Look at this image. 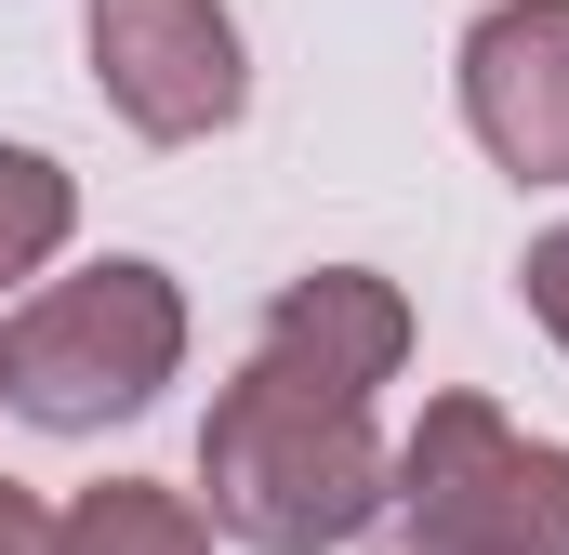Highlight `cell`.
Listing matches in <instances>:
<instances>
[{"label":"cell","mask_w":569,"mask_h":555,"mask_svg":"<svg viewBox=\"0 0 569 555\" xmlns=\"http://www.w3.org/2000/svg\"><path fill=\"white\" fill-rule=\"evenodd\" d=\"M212 543H252V555H345L358 529H385L398 503V450L371 436L358 397H318L291 371H239L212 423H199V490Z\"/></svg>","instance_id":"1"},{"label":"cell","mask_w":569,"mask_h":555,"mask_svg":"<svg viewBox=\"0 0 569 555\" xmlns=\"http://www.w3.org/2000/svg\"><path fill=\"white\" fill-rule=\"evenodd\" d=\"M172 371H186V291L146 252L40 278L0 317V411H27L40 436H107V423L159 411Z\"/></svg>","instance_id":"2"},{"label":"cell","mask_w":569,"mask_h":555,"mask_svg":"<svg viewBox=\"0 0 569 555\" xmlns=\"http://www.w3.org/2000/svg\"><path fill=\"white\" fill-rule=\"evenodd\" d=\"M385 516L411 529V555H569V450L517 436L490 397H425Z\"/></svg>","instance_id":"3"},{"label":"cell","mask_w":569,"mask_h":555,"mask_svg":"<svg viewBox=\"0 0 569 555\" xmlns=\"http://www.w3.org/2000/svg\"><path fill=\"white\" fill-rule=\"evenodd\" d=\"M80 40H93V93L146 145H212L252 107V53L226 0H80Z\"/></svg>","instance_id":"4"},{"label":"cell","mask_w":569,"mask_h":555,"mask_svg":"<svg viewBox=\"0 0 569 555\" xmlns=\"http://www.w3.org/2000/svg\"><path fill=\"white\" fill-rule=\"evenodd\" d=\"M463 133L517 185H569V0H490L463 27Z\"/></svg>","instance_id":"5"},{"label":"cell","mask_w":569,"mask_h":555,"mask_svg":"<svg viewBox=\"0 0 569 555\" xmlns=\"http://www.w3.org/2000/svg\"><path fill=\"white\" fill-rule=\"evenodd\" d=\"M266 371L291 384H318V397H358L371 411V384H398L411 371V291L385 265H305L266 304V344H252Z\"/></svg>","instance_id":"6"},{"label":"cell","mask_w":569,"mask_h":555,"mask_svg":"<svg viewBox=\"0 0 569 555\" xmlns=\"http://www.w3.org/2000/svg\"><path fill=\"white\" fill-rule=\"evenodd\" d=\"M53 555H212V516L159 476H93L67 516H53Z\"/></svg>","instance_id":"7"},{"label":"cell","mask_w":569,"mask_h":555,"mask_svg":"<svg viewBox=\"0 0 569 555\" xmlns=\"http://www.w3.org/2000/svg\"><path fill=\"white\" fill-rule=\"evenodd\" d=\"M67 239H80V172L40 159V145H0V291L40 278Z\"/></svg>","instance_id":"8"},{"label":"cell","mask_w":569,"mask_h":555,"mask_svg":"<svg viewBox=\"0 0 569 555\" xmlns=\"http://www.w3.org/2000/svg\"><path fill=\"white\" fill-rule=\"evenodd\" d=\"M517 291H530V317H543V344L569 357V225H543V239H530V265H517Z\"/></svg>","instance_id":"9"},{"label":"cell","mask_w":569,"mask_h":555,"mask_svg":"<svg viewBox=\"0 0 569 555\" xmlns=\"http://www.w3.org/2000/svg\"><path fill=\"white\" fill-rule=\"evenodd\" d=\"M0 555H53V503L0 476Z\"/></svg>","instance_id":"10"}]
</instances>
